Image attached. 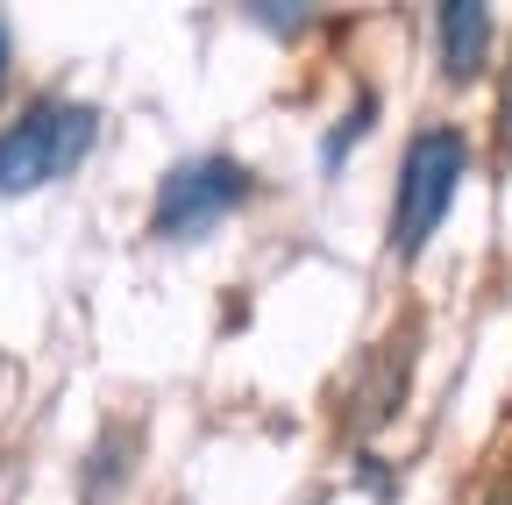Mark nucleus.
I'll list each match as a JSON object with an SVG mask.
<instances>
[{
  "instance_id": "f257e3e1",
  "label": "nucleus",
  "mask_w": 512,
  "mask_h": 505,
  "mask_svg": "<svg viewBox=\"0 0 512 505\" xmlns=\"http://www.w3.org/2000/svg\"><path fill=\"white\" fill-rule=\"evenodd\" d=\"M100 143V107L86 100H36L0 129V193H43L79 171Z\"/></svg>"
},
{
  "instance_id": "f03ea898",
  "label": "nucleus",
  "mask_w": 512,
  "mask_h": 505,
  "mask_svg": "<svg viewBox=\"0 0 512 505\" xmlns=\"http://www.w3.org/2000/svg\"><path fill=\"white\" fill-rule=\"evenodd\" d=\"M463 171H470V143L463 129H448V121H434V129H420L406 143V164H399V200H392V249L413 264L420 249L434 242V228L448 221V207H456L463 193Z\"/></svg>"
},
{
  "instance_id": "7ed1b4c3",
  "label": "nucleus",
  "mask_w": 512,
  "mask_h": 505,
  "mask_svg": "<svg viewBox=\"0 0 512 505\" xmlns=\"http://www.w3.org/2000/svg\"><path fill=\"white\" fill-rule=\"evenodd\" d=\"M249 193H256L249 164H235V157H221V150H207V157H185V164H171V171H164V185H157L150 228H157L164 242L207 235V228H214V221H228V214H235Z\"/></svg>"
},
{
  "instance_id": "20e7f679",
  "label": "nucleus",
  "mask_w": 512,
  "mask_h": 505,
  "mask_svg": "<svg viewBox=\"0 0 512 505\" xmlns=\"http://www.w3.org/2000/svg\"><path fill=\"white\" fill-rule=\"evenodd\" d=\"M434 43H441V72L456 86H470L491 65V8L484 0H448V8H434Z\"/></svg>"
},
{
  "instance_id": "39448f33",
  "label": "nucleus",
  "mask_w": 512,
  "mask_h": 505,
  "mask_svg": "<svg viewBox=\"0 0 512 505\" xmlns=\"http://www.w3.org/2000/svg\"><path fill=\"white\" fill-rule=\"evenodd\" d=\"M406 356H413V335H392V349H384V363L363 377V427H384L399 413V399H406Z\"/></svg>"
},
{
  "instance_id": "423d86ee",
  "label": "nucleus",
  "mask_w": 512,
  "mask_h": 505,
  "mask_svg": "<svg viewBox=\"0 0 512 505\" xmlns=\"http://www.w3.org/2000/svg\"><path fill=\"white\" fill-rule=\"evenodd\" d=\"M370 129H377V93L363 86V93L349 100V114H342V129L328 136V150H320V157H328V171H342V164H349V143H356V136H370Z\"/></svg>"
},
{
  "instance_id": "0eeeda50",
  "label": "nucleus",
  "mask_w": 512,
  "mask_h": 505,
  "mask_svg": "<svg viewBox=\"0 0 512 505\" xmlns=\"http://www.w3.org/2000/svg\"><path fill=\"white\" fill-rule=\"evenodd\" d=\"M498 157L512 164V57H505V79H498Z\"/></svg>"
},
{
  "instance_id": "6e6552de",
  "label": "nucleus",
  "mask_w": 512,
  "mask_h": 505,
  "mask_svg": "<svg viewBox=\"0 0 512 505\" xmlns=\"http://www.w3.org/2000/svg\"><path fill=\"white\" fill-rule=\"evenodd\" d=\"M484 505H512V470H505V477L491 484V498H484Z\"/></svg>"
},
{
  "instance_id": "1a4fd4ad",
  "label": "nucleus",
  "mask_w": 512,
  "mask_h": 505,
  "mask_svg": "<svg viewBox=\"0 0 512 505\" xmlns=\"http://www.w3.org/2000/svg\"><path fill=\"white\" fill-rule=\"evenodd\" d=\"M8 57H15V43H8V22H0V79H8Z\"/></svg>"
}]
</instances>
